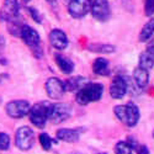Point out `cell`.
Segmentation results:
<instances>
[{"label": "cell", "mask_w": 154, "mask_h": 154, "mask_svg": "<svg viewBox=\"0 0 154 154\" xmlns=\"http://www.w3.org/2000/svg\"><path fill=\"white\" fill-rule=\"evenodd\" d=\"M38 139H40V144H41V147L45 149V150H49L51 149V147H52V138H51L47 133H41L40 134V137H38Z\"/></svg>", "instance_id": "603a6c76"}, {"label": "cell", "mask_w": 154, "mask_h": 154, "mask_svg": "<svg viewBox=\"0 0 154 154\" xmlns=\"http://www.w3.org/2000/svg\"><path fill=\"white\" fill-rule=\"evenodd\" d=\"M104 93V86L99 83H88L79 91H76L75 100L79 105H88L90 102L99 101Z\"/></svg>", "instance_id": "6da1fadb"}, {"label": "cell", "mask_w": 154, "mask_h": 154, "mask_svg": "<svg viewBox=\"0 0 154 154\" xmlns=\"http://www.w3.org/2000/svg\"><path fill=\"white\" fill-rule=\"evenodd\" d=\"M29 10V12H30V15H31V17L37 22V23H41L42 22V19H41V15H40V12H38L35 8H29L27 9Z\"/></svg>", "instance_id": "484cf974"}, {"label": "cell", "mask_w": 154, "mask_h": 154, "mask_svg": "<svg viewBox=\"0 0 154 154\" xmlns=\"http://www.w3.org/2000/svg\"><path fill=\"white\" fill-rule=\"evenodd\" d=\"M128 90V82L123 76H115L110 85V95L112 99H122Z\"/></svg>", "instance_id": "8fae6325"}, {"label": "cell", "mask_w": 154, "mask_h": 154, "mask_svg": "<svg viewBox=\"0 0 154 154\" xmlns=\"http://www.w3.org/2000/svg\"><path fill=\"white\" fill-rule=\"evenodd\" d=\"M133 79H134L136 85H137L139 89H144V88L148 85V82H149L148 70L144 69V68L138 67V68L134 69V72H133Z\"/></svg>", "instance_id": "2e32d148"}, {"label": "cell", "mask_w": 154, "mask_h": 154, "mask_svg": "<svg viewBox=\"0 0 154 154\" xmlns=\"http://www.w3.org/2000/svg\"><path fill=\"white\" fill-rule=\"evenodd\" d=\"M90 0H70L68 4L69 15L74 19H82L90 11Z\"/></svg>", "instance_id": "9c48e42d"}, {"label": "cell", "mask_w": 154, "mask_h": 154, "mask_svg": "<svg viewBox=\"0 0 154 154\" xmlns=\"http://www.w3.org/2000/svg\"><path fill=\"white\" fill-rule=\"evenodd\" d=\"M67 2H70V0H67Z\"/></svg>", "instance_id": "836d02e7"}, {"label": "cell", "mask_w": 154, "mask_h": 154, "mask_svg": "<svg viewBox=\"0 0 154 154\" xmlns=\"http://www.w3.org/2000/svg\"><path fill=\"white\" fill-rule=\"evenodd\" d=\"M88 83V79L84 76H73L64 82V86H66V91H79Z\"/></svg>", "instance_id": "9a60e30c"}, {"label": "cell", "mask_w": 154, "mask_h": 154, "mask_svg": "<svg viewBox=\"0 0 154 154\" xmlns=\"http://www.w3.org/2000/svg\"><path fill=\"white\" fill-rule=\"evenodd\" d=\"M139 67L144 69H152L154 67V56H152L148 51L139 56Z\"/></svg>", "instance_id": "ffe728a7"}, {"label": "cell", "mask_w": 154, "mask_h": 154, "mask_svg": "<svg viewBox=\"0 0 154 154\" xmlns=\"http://www.w3.org/2000/svg\"><path fill=\"white\" fill-rule=\"evenodd\" d=\"M90 51L101 52V53H112L115 51V47L111 45H94V46H90Z\"/></svg>", "instance_id": "7402d4cb"}, {"label": "cell", "mask_w": 154, "mask_h": 154, "mask_svg": "<svg viewBox=\"0 0 154 154\" xmlns=\"http://www.w3.org/2000/svg\"><path fill=\"white\" fill-rule=\"evenodd\" d=\"M144 10H146L147 16H152L154 14V0H146L144 2Z\"/></svg>", "instance_id": "d4e9b609"}, {"label": "cell", "mask_w": 154, "mask_h": 154, "mask_svg": "<svg viewBox=\"0 0 154 154\" xmlns=\"http://www.w3.org/2000/svg\"><path fill=\"white\" fill-rule=\"evenodd\" d=\"M45 89L47 95L53 99V100H58L60 99L64 93H66V86L62 80H59L58 78H49L47 79L46 84H45Z\"/></svg>", "instance_id": "30bf717a"}, {"label": "cell", "mask_w": 154, "mask_h": 154, "mask_svg": "<svg viewBox=\"0 0 154 154\" xmlns=\"http://www.w3.org/2000/svg\"><path fill=\"white\" fill-rule=\"evenodd\" d=\"M56 63H57V66L58 68L64 73V74H70L73 73L74 70V63L67 58V57H64L62 54H56Z\"/></svg>", "instance_id": "e0dca14e"}, {"label": "cell", "mask_w": 154, "mask_h": 154, "mask_svg": "<svg viewBox=\"0 0 154 154\" xmlns=\"http://www.w3.org/2000/svg\"><path fill=\"white\" fill-rule=\"evenodd\" d=\"M10 147V137L9 134L0 132V150H6Z\"/></svg>", "instance_id": "cb8c5ba5"}, {"label": "cell", "mask_w": 154, "mask_h": 154, "mask_svg": "<svg viewBox=\"0 0 154 154\" xmlns=\"http://www.w3.org/2000/svg\"><path fill=\"white\" fill-rule=\"evenodd\" d=\"M30 104L26 100H12L5 106V112L11 119H22L30 112Z\"/></svg>", "instance_id": "5b68a950"}, {"label": "cell", "mask_w": 154, "mask_h": 154, "mask_svg": "<svg viewBox=\"0 0 154 154\" xmlns=\"http://www.w3.org/2000/svg\"><path fill=\"white\" fill-rule=\"evenodd\" d=\"M73 154H82V153H79V152H74Z\"/></svg>", "instance_id": "1f68e13d"}, {"label": "cell", "mask_w": 154, "mask_h": 154, "mask_svg": "<svg viewBox=\"0 0 154 154\" xmlns=\"http://www.w3.org/2000/svg\"><path fill=\"white\" fill-rule=\"evenodd\" d=\"M147 51H148V52H149L152 56H154V38H153V40L150 41V43L148 45V47H147Z\"/></svg>", "instance_id": "4316f807"}, {"label": "cell", "mask_w": 154, "mask_h": 154, "mask_svg": "<svg viewBox=\"0 0 154 154\" xmlns=\"http://www.w3.org/2000/svg\"><path fill=\"white\" fill-rule=\"evenodd\" d=\"M91 15L99 21H106L110 17V5L107 0H90Z\"/></svg>", "instance_id": "ba28073f"}, {"label": "cell", "mask_w": 154, "mask_h": 154, "mask_svg": "<svg viewBox=\"0 0 154 154\" xmlns=\"http://www.w3.org/2000/svg\"><path fill=\"white\" fill-rule=\"evenodd\" d=\"M134 146H132L131 143L121 140L116 146H115V153L116 154H132Z\"/></svg>", "instance_id": "44dd1931"}, {"label": "cell", "mask_w": 154, "mask_h": 154, "mask_svg": "<svg viewBox=\"0 0 154 154\" xmlns=\"http://www.w3.org/2000/svg\"><path fill=\"white\" fill-rule=\"evenodd\" d=\"M35 142L33 131L27 126H22L16 131L15 134V144L20 150H29L32 148Z\"/></svg>", "instance_id": "8992f818"}, {"label": "cell", "mask_w": 154, "mask_h": 154, "mask_svg": "<svg viewBox=\"0 0 154 154\" xmlns=\"http://www.w3.org/2000/svg\"><path fill=\"white\" fill-rule=\"evenodd\" d=\"M4 47H5V38L3 36H0V52L4 49Z\"/></svg>", "instance_id": "f1b7e54d"}, {"label": "cell", "mask_w": 154, "mask_h": 154, "mask_svg": "<svg viewBox=\"0 0 154 154\" xmlns=\"http://www.w3.org/2000/svg\"><path fill=\"white\" fill-rule=\"evenodd\" d=\"M20 37L22 38V41L32 49L33 54L37 58H40L43 54V51L41 48V38H40V35H38V32L35 29L30 27L29 25H23L22 29H21Z\"/></svg>", "instance_id": "277c9868"}, {"label": "cell", "mask_w": 154, "mask_h": 154, "mask_svg": "<svg viewBox=\"0 0 154 154\" xmlns=\"http://www.w3.org/2000/svg\"><path fill=\"white\" fill-rule=\"evenodd\" d=\"M52 102H47V101H42V102H37V104L32 105L29 112V117L30 121L32 122L33 126H36L37 128H43L46 126V122L48 121V116H49V107Z\"/></svg>", "instance_id": "3957f363"}, {"label": "cell", "mask_w": 154, "mask_h": 154, "mask_svg": "<svg viewBox=\"0 0 154 154\" xmlns=\"http://www.w3.org/2000/svg\"><path fill=\"white\" fill-rule=\"evenodd\" d=\"M19 17V3L17 0H4V5L0 11V19L10 21Z\"/></svg>", "instance_id": "7c38bea8"}, {"label": "cell", "mask_w": 154, "mask_h": 154, "mask_svg": "<svg viewBox=\"0 0 154 154\" xmlns=\"http://www.w3.org/2000/svg\"><path fill=\"white\" fill-rule=\"evenodd\" d=\"M56 136L59 140L67 143H74L79 140V132L76 130H72V128H60L57 131Z\"/></svg>", "instance_id": "5bb4252c"}, {"label": "cell", "mask_w": 154, "mask_h": 154, "mask_svg": "<svg viewBox=\"0 0 154 154\" xmlns=\"http://www.w3.org/2000/svg\"><path fill=\"white\" fill-rule=\"evenodd\" d=\"M153 33H154V19L149 20L143 26L142 31H140V35H139V41L146 42V41L150 40V37L153 36Z\"/></svg>", "instance_id": "d6986e66"}, {"label": "cell", "mask_w": 154, "mask_h": 154, "mask_svg": "<svg viewBox=\"0 0 154 154\" xmlns=\"http://www.w3.org/2000/svg\"><path fill=\"white\" fill-rule=\"evenodd\" d=\"M22 2H23V3H25V4H27V3H29V2H31V0H22Z\"/></svg>", "instance_id": "f546056e"}, {"label": "cell", "mask_w": 154, "mask_h": 154, "mask_svg": "<svg viewBox=\"0 0 154 154\" xmlns=\"http://www.w3.org/2000/svg\"><path fill=\"white\" fill-rule=\"evenodd\" d=\"M49 42L52 45V47H54L58 51H62L66 49L68 46V37L62 30L54 29L49 33Z\"/></svg>", "instance_id": "4fadbf2b"}, {"label": "cell", "mask_w": 154, "mask_h": 154, "mask_svg": "<svg viewBox=\"0 0 154 154\" xmlns=\"http://www.w3.org/2000/svg\"><path fill=\"white\" fill-rule=\"evenodd\" d=\"M153 138H154V131H153Z\"/></svg>", "instance_id": "d6a6232c"}, {"label": "cell", "mask_w": 154, "mask_h": 154, "mask_svg": "<svg viewBox=\"0 0 154 154\" xmlns=\"http://www.w3.org/2000/svg\"><path fill=\"white\" fill-rule=\"evenodd\" d=\"M72 109L67 104H51L48 121L54 125H58L70 117Z\"/></svg>", "instance_id": "52a82bcc"}, {"label": "cell", "mask_w": 154, "mask_h": 154, "mask_svg": "<svg viewBox=\"0 0 154 154\" xmlns=\"http://www.w3.org/2000/svg\"><path fill=\"white\" fill-rule=\"evenodd\" d=\"M93 70L97 75H109L110 67H109V60L105 58H96L93 63Z\"/></svg>", "instance_id": "ac0fdd59"}, {"label": "cell", "mask_w": 154, "mask_h": 154, "mask_svg": "<svg viewBox=\"0 0 154 154\" xmlns=\"http://www.w3.org/2000/svg\"><path fill=\"white\" fill-rule=\"evenodd\" d=\"M137 154H149V149L146 146H140V148H139Z\"/></svg>", "instance_id": "83f0119b"}, {"label": "cell", "mask_w": 154, "mask_h": 154, "mask_svg": "<svg viewBox=\"0 0 154 154\" xmlns=\"http://www.w3.org/2000/svg\"><path fill=\"white\" fill-rule=\"evenodd\" d=\"M48 3H54V0H47Z\"/></svg>", "instance_id": "4dcf8cb0"}, {"label": "cell", "mask_w": 154, "mask_h": 154, "mask_svg": "<svg viewBox=\"0 0 154 154\" xmlns=\"http://www.w3.org/2000/svg\"><path fill=\"white\" fill-rule=\"evenodd\" d=\"M113 112L116 117L126 126L133 127L139 121V110L134 104H126L115 106Z\"/></svg>", "instance_id": "7a4b0ae2"}]
</instances>
